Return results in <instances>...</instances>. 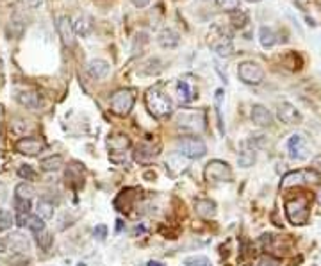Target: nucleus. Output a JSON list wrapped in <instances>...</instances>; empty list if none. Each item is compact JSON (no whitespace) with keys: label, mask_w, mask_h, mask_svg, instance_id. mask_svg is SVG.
Here are the masks:
<instances>
[{"label":"nucleus","mask_w":321,"mask_h":266,"mask_svg":"<svg viewBox=\"0 0 321 266\" xmlns=\"http://www.w3.org/2000/svg\"><path fill=\"white\" fill-rule=\"evenodd\" d=\"M145 106H147L148 113L157 120H164L173 113V102L163 91L161 86H154V88L148 89L147 95H145Z\"/></svg>","instance_id":"1"},{"label":"nucleus","mask_w":321,"mask_h":266,"mask_svg":"<svg viewBox=\"0 0 321 266\" xmlns=\"http://www.w3.org/2000/svg\"><path fill=\"white\" fill-rule=\"evenodd\" d=\"M311 202L312 198L307 193L296 198H289L286 202V216L293 225H305L311 216Z\"/></svg>","instance_id":"2"},{"label":"nucleus","mask_w":321,"mask_h":266,"mask_svg":"<svg viewBox=\"0 0 321 266\" xmlns=\"http://www.w3.org/2000/svg\"><path fill=\"white\" fill-rule=\"evenodd\" d=\"M177 150L180 156L186 159H200L207 154V147L205 143L196 136H186L177 141Z\"/></svg>","instance_id":"3"},{"label":"nucleus","mask_w":321,"mask_h":266,"mask_svg":"<svg viewBox=\"0 0 321 266\" xmlns=\"http://www.w3.org/2000/svg\"><path fill=\"white\" fill-rule=\"evenodd\" d=\"M134 102H136V95L132 89H118L116 93H113L109 104L111 111L116 116H127L132 111Z\"/></svg>","instance_id":"4"},{"label":"nucleus","mask_w":321,"mask_h":266,"mask_svg":"<svg viewBox=\"0 0 321 266\" xmlns=\"http://www.w3.org/2000/svg\"><path fill=\"white\" fill-rule=\"evenodd\" d=\"M205 179L209 182H229L232 181V168L229 163L222 159H212L211 163H207L204 172Z\"/></svg>","instance_id":"5"},{"label":"nucleus","mask_w":321,"mask_h":266,"mask_svg":"<svg viewBox=\"0 0 321 266\" xmlns=\"http://www.w3.org/2000/svg\"><path fill=\"white\" fill-rule=\"evenodd\" d=\"M31 250L29 239L22 232H11L9 236L0 238V254L16 252V254H27Z\"/></svg>","instance_id":"6"},{"label":"nucleus","mask_w":321,"mask_h":266,"mask_svg":"<svg viewBox=\"0 0 321 266\" xmlns=\"http://www.w3.org/2000/svg\"><path fill=\"white\" fill-rule=\"evenodd\" d=\"M321 181V174H318L316 170H296V172H289V174L284 175L282 179V188H293V186H300V184H311V182H319Z\"/></svg>","instance_id":"7"},{"label":"nucleus","mask_w":321,"mask_h":266,"mask_svg":"<svg viewBox=\"0 0 321 266\" xmlns=\"http://www.w3.org/2000/svg\"><path fill=\"white\" fill-rule=\"evenodd\" d=\"M237 75L245 84L250 86H259L264 81V70L260 65L253 61H243L237 68Z\"/></svg>","instance_id":"8"},{"label":"nucleus","mask_w":321,"mask_h":266,"mask_svg":"<svg viewBox=\"0 0 321 266\" xmlns=\"http://www.w3.org/2000/svg\"><path fill=\"white\" fill-rule=\"evenodd\" d=\"M177 122L180 127L193 132H202L205 129V113L204 111H180L177 116Z\"/></svg>","instance_id":"9"},{"label":"nucleus","mask_w":321,"mask_h":266,"mask_svg":"<svg viewBox=\"0 0 321 266\" xmlns=\"http://www.w3.org/2000/svg\"><path fill=\"white\" fill-rule=\"evenodd\" d=\"M47 148V143L39 138H20V140L14 143V150L22 156H38L39 152H43Z\"/></svg>","instance_id":"10"},{"label":"nucleus","mask_w":321,"mask_h":266,"mask_svg":"<svg viewBox=\"0 0 321 266\" xmlns=\"http://www.w3.org/2000/svg\"><path fill=\"white\" fill-rule=\"evenodd\" d=\"M55 29H57L59 38H61L65 47H68V48L75 47V31H73L72 20H70L66 14L57 16V20H55Z\"/></svg>","instance_id":"11"},{"label":"nucleus","mask_w":321,"mask_h":266,"mask_svg":"<svg viewBox=\"0 0 321 266\" xmlns=\"http://www.w3.org/2000/svg\"><path fill=\"white\" fill-rule=\"evenodd\" d=\"M277 116H278V120H280L282 123H287V125H296V123L302 122L300 111H298L296 107H294L293 104H289V102H282L280 106H278Z\"/></svg>","instance_id":"12"},{"label":"nucleus","mask_w":321,"mask_h":266,"mask_svg":"<svg viewBox=\"0 0 321 266\" xmlns=\"http://www.w3.org/2000/svg\"><path fill=\"white\" fill-rule=\"evenodd\" d=\"M211 47L219 58H230L234 54V45L229 36L219 34V36H211Z\"/></svg>","instance_id":"13"},{"label":"nucleus","mask_w":321,"mask_h":266,"mask_svg":"<svg viewBox=\"0 0 321 266\" xmlns=\"http://www.w3.org/2000/svg\"><path fill=\"white\" fill-rule=\"evenodd\" d=\"M287 150H289L291 159H305L307 157V148H305V140L302 134H293L287 141Z\"/></svg>","instance_id":"14"},{"label":"nucleus","mask_w":321,"mask_h":266,"mask_svg":"<svg viewBox=\"0 0 321 266\" xmlns=\"http://www.w3.org/2000/svg\"><path fill=\"white\" fill-rule=\"evenodd\" d=\"M109 70H111L109 63L104 61V59H91L88 63V73L93 79H106L109 75Z\"/></svg>","instance_id":"15"},{"label":"nucleus","mask_w":321,"mask_h":266,"mask_svg":"<svg viewBox=\"0 0 321 266\" xmlns=\"http://www.w3.org/2000/svg\"><path fill=\"white\" fill-rule=\"evenodd\" d=\"M252 120L259 127H270L273 123V115L264 106H253L252 107Z\"/></svg>","instance_id":"16"},{"label":"nucleus","mask_w":321,"mask_h":266,"mask_svg":"<svg viewBox=\"0 0 321 266\" xmlns=\"http://www.w3.org/2000/svg\"><path fill=\"white\" fill-rule=\"evenodd\" d=\"M130 141L127 136L123 134H111L109 136V156H116V154H125V150L129 148Z\"/></svg>","instance_id":"17"},{"label":"nucleus","mask_w":321,"mask_h":266,"mask_svg":"<svg viewBox=\"0 0 321 266\" xmlns=\"http://www.w3.org/2000/svg\"><path fill=\"white\" fill-rule=\"evenodd\" d=\"M157 41L163 48H175L180 43V36H178L173 29H163L157 36Z\"/></svg>","instance_id":"18"},{"label":"nucleus","mask_w":321,"mask_h":266,"mask_svg":"<svg viewBox=\"0 0 321 266\" xmlns=\"http://www.w3.org/2000/svg\"><path fill=\"white\" fill-rule=\"evenodd\" d=\"M18 100H20L22 106L29 107V109H32V111H36V109H39L41 107L39 93L32 91V89L31 91H22L20 95H18Z\"/></svg>","instance_id":"19"},{"label":"nucleus","mask_w":321,"mask_h":266,"mask_svg":"<svg viewBox=\"0 0 321 266\" xmlns=\"http://www.w3.org/2000/svg\"><path fill=\"white\" fill-rule=\"evenodd\" d=\"M177 95H178L180 104H189V102H193V100L196 99L195 89H193L186 81H178L177 82Z\"/></svg>","instance_id":"20"},{"label":"nucleus","mask_w":321,"mask_h":266,"mask_svg":"<svg viewBox=\"0 0 321 266\" xmlns=\"http://www.w3.org/2000/svg\"><path fill=\"white\" fill-rule=\"evenodd\" d=\"M196 213L202 216V218H212L216 215V204L209 198H202V200H196L195 204Z\"/></svg>","instance_id":"21"},{"label":"nucleus","mask_w":321,"mask_h":266,"mask_svg":"<svg viewBox=\"0 0 321 266\" xmlns=\"http://www.w3.org/2000/svg\"><path fill=\"white\" fill-rule=\"evenodd\" d=\"M259 41L263 45V48H273L277 45V34H275V31L271 27L263 25L259 29Z\"/></svg>","instance_id":"22"},{"label":"nucleus","mask_w":321,"mask_h":266,"mask_svg":"<svg viewBox=\"0 0 321 266\" xmlns=\"http://www.w3.org/2000/svg\"><path fill=\"white\" fill-rule=\"evenodd\" d=\"M157 154H159L157 148H154L152 145L141 143L136 147V159L137 161H150V159H154Z\"/></svg>","instance_id":"23"},{"label":"nucleus","mask_w":321,"mask_h":266,"mask_svg":"<svg viewBox=\"0 0 321 266\" xmlns=\"http://www.w3.org/2000/svg\"><path fill=\"white\" fill-rule=\"evenodd\" d=\"M39 166L43 172H55L63 166V157L61 156H50L45 157V159L39 161Z\"/></svg>","instance_id":"24"},{"label":"nucleus","mask_w":321,"mask_h":266,"mask_svg":"<svg viewBox=\"0 0 321 266\" xmlns=\"http://www.w3.org/2000/svg\"><path fill=\"white\" fill-rule=\"evenodd\" d=\"M36 195V189L32 184H29V182H20V184L14 188V197L18 198H24V200H31L32 197Z\"/></svg>","instance_id":"25"},{"label":"nucleus","mask_w":321,"mask_h":266,"mask_svg":"<svg viewBox=\"0 0 321 266\" xmlns=\"http://www.w3.org/2000/svg\"><path fill=\"white\" fill-rule=\"evenodd\" d=\"M36 211H38V216H39V218L50 220L52 216H54L55 207H54V204H52V202H48V200H39V202H38V205H36Z\"/></svg>","instance_id":"26"},{"label":"nucleus","mask_w":321,"mask_h":266,"mask_svg":"<svg viewBox=\"0 0 321 266\" xmlns=\"http://www.w3.org/2000/svg\"><path fill=\"white\" fill-rule=\"evenodd\" d=\"M91 20H89L88 16H79L77 18V22L73 24V31L77 32V34L81 36H88L89 31H91Z\"/></svg>","instance_id":"27"},{"label":"nucleus","mask_w":321,"mask_h":266,"mask_svg":"<svg viewBox=\"0 0 321 266\" xmlns=\"http://www.w3.org/2000/svg\"><path fill=\"white\" fill-rule=\"evenodd\" d=\"M25 225H27L29 229H31L34 234H39V232L45 231V220L39 218L38 215H29L27 222H25Z\"/></svg>","instance_id":"28"},{"label":"nucleus","mask_w":321,"mask_h":266,"mask_svg":"<svg viewBox=\"0 0 321 266\" xmlns=\"http://www.w3.org/2000/svg\"><path fill=\"white\" fill-rule=\"evenodd\" d=\"M14 225V216L7 209H0V232L9 231Z\"/></svg>","instance_id":"29"},{"label":"nucleus","mask_w":321,"mask_h":266,"mask_svg":"<svg viewBox=\"0 0 321 266\" xmlns=\"http://www.w3.org/2000/svg\"><path fill=\"white\" fill-rule=\"evenodd\" d=\"M16 174H18V177L24 179V181H34V179L38 177V174H36V170L31 164H22Z\"/></svg>","instance_id":"30"},{"label":"nucleus","mask_w":321,"mask_h":266,"mask_svg":"<svg viewBox=\"0 0 321 266\" xmlns=\"http://www.w3.org/2000/svg\"><path fill=\"white\" fill-rule=\"evenodd\" d=\"M36 241H38V245H39L41 250H50L52 243H54V238H52L50 232H45L43 231V232H39V234H38Z\"/></svg>","instance_id":"31"},{"label":"nucleus","mask_w":321,"mask_h":266,"mask_svg":"<svg viewBox=\"0 0 321 266\" xmlns=\"http://www.w3.org/2000/svg\"><path fill=\"white\" fill-rule=\"evenodd\" d=\"M222 97H223V89H216V97H214V107H216V115H218V125H219V132L223 134V120H222Z\"/></svg>","instance_id":"32"},{"label":"nucleus","mask_w":321,"mask_h":266,"mask_svg":"<svg viewBox=\"0 0 321 266\" xmlns=\"http://www.w3.org/2000/svg\"><path fill=\"white\" fill-rule=\"evenodd\" d=\"M239 166L243 168H248V166H252L253 163H255V152L253 150H243L239 154Z\"/></svg>","instance_id":"33"},{"label":"nucleus","mask_w":321,"mask_h":266,"mask_svg":"<svg viewBox=\"0 0 321 266\" xmlns=\"http://www.w3.org/2000/svg\"><path fill=\"white\" fill-rule=\"evenodd\" d=\"M216 4H218L223 11H227V13H236V11H239V0H216Z\"/></svg>","instance_id":"34"},{"label":"nucleus","mask_w":321,"mask_h":266,"mask_svg":"<svg viewBox=\"0 0 321 266\" xmlns=\"http://www.w3.org/2000/svg\"><path fill=\"white\" fill-rule=\"evenodd\" d=\"M186 266H212L211 259L205 256H193V257H188V259L184 261Z\"/></svg>","instance_id":"35"},{"label":"nucleus","mask_w":321,"mask_h":266,"mask_svg":"<svg viewBox=\"0 0 321 266\" xmlns=\"http://www.w3.org/2000/svg\"><path fill=\"white\" fill-rule=\"evenodd\" d=\"M13 205L16 209V213H29L31 211V200H24V198H13Z\"/></svg>","instance_id":"36"},{"label":"nucleus","mask_w":321,"mask_h":266,"mask_svg":"<svg viewBox=\"0 0 321 266\" xmlns=\"http://www.w3.org/2000/svg\"><path fill=\"white\" fill-rule=\"evenodd\" d=\"M259 266H280V261H278L277 257H273V256H263V259H260Z\"/></svg>","instance_id":"37"},{"label":"nucleus","mask_w":321,"mask_h":266,"mask_svg":"<svg viewBox=\"0 0 321 266\" xmlns=\"http://www.w3.org/2000/svg\"><path fill=\"white\" fill-rule=\"evenodd\" d=\"M93 234H95V238H98L100 241H104V239L107 238V227L104 225V223H100V225H96V227H95Z\"/></svg>","instance_id":"38"},{"label":"nucleus","mask_w":321,"mask_h":266,"mask_svg":"<svg viewBox=\"0 0 321 266\" xmlns=\"http://www.w3.org/2000/svg\"><path fill=\"white\" fill-rule=\"evenodd\" d=\"M27 218H29V213H18V216H16V225L24 227L25 222H27Z\"/></svg>","instance_id":"39"},{"label":"nucleus","mask_w":321,"mask_h":266,"mask_svg":"<svg viewBox=\"0 0 321 266\" xmlns=\"http://www.w3.org/2000/svg\"><path fill=\"white\" fill-rule=\"evenodd\" d=\"M27 7H38L41 4V0H22Z\"/></svg>","instance_id":"40"},{"label":"nucleus","mask_w":321,"mask_h":266,"mask_svg":"<svg viewBox=\"0 0 321 266\" xmlns=\"http://www.w3.org/2000/svg\"><path fill=\"white\" fill-rule=\"evenodd\" d=\"M130 2H132L136 7H145V6H148V2H150V0H130Z\"/></svg>","instance_id":"41"},{"label":"nucleus","mask_w":321,"mask_h":266,"mask_svg":"<svg viewBox=\"0 0 321 266\" xmlns=\"http://www.w3.org/2000/svg\"><path fill=\"white\" fill-rule=\"evenodd\" d=\"M122 229H123V222L122 220H116V232H120Z\"/></svg>","instance_id":"42"},{"label":"nucleus","mask_w":321,"mask_h":266,"mask_svg":"<svg viewBox=\"0 0 321 266\" xmlns=\"http://www.w3.org/2000/svg\"><path fill=\"white\" fill-rule=\"evenodd\" d=\"M147 266H164V264L159 263V261H150V263H148Z\"/></svg>","instance_id":"43"},{"label":"nucleus","mask_w":321,"mask_h":266,"mask_svg":"<svg viewBox=\"0 0 321 266\" xmlns=\"http://www.w3.org/2000/svg\"><path fill=\"white\" fill-rule=\"evenodd\" d=\"M246 2H252V4H257V2H260V0H246Z\"/></svg>","instance_id":"44"},{"label":"nucleus","mask_w":321,"mask_h":266,"mask_svg":"<svg viewBox=\"0 0 321 266\" xmlns=\"http://www.w3.org/2000/svg\"><path fill=\"white\" fill-rule=\"evenodd\" d=\"M318 200H319V204H321V189H319V193H318Z\"/></svg>","instance_id":"45"}]
</instances>
